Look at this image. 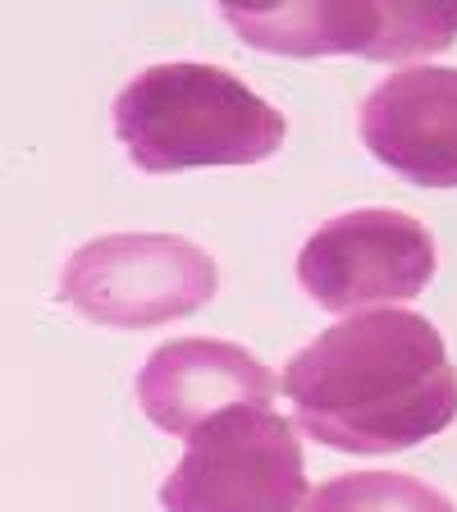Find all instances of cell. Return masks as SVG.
Masks as SVG:
<instances>
[{
	"mask_svg": "<svg viewBox=\"0 0 457 512\" xmlns=\"http://www.w3.org/2000/svg\"><path fill=\"white\" fill-rule=\"evenodd\" d=\"M270 394L275 375L247 348L224 339H174L138 371V403L147 421L183 439L229 407H266Z\"/></svg>",
	"mask_w": 457,
	"mask_h": 512,
	"instance_id": "obj_7",
	"label": "cell"
},
{
	"mask_svg": "<svg viewBox=\"0 0 457 512\" xmlns=\"http://www.w3.org/2000/svg\"><path fill=\"white\" fill-rule=\"evenodd\" d=\"M362 142L416 188H457V69L416 64L362 101Z\"/></svg>",
	"mask_w": 457,
	"mask_h": 512,
	"instance_id": "obj_6",
	"label": "cell"
},
{
	"mask_svg": "<svg viewBox=\"0 0 457 512\" xmlns=\"http://www.w3.org/2000/svg\"><path fill=\"white\" fill-rule=\"evenodd\" d=\"M224 23L256 51L275 55H366L398 60V5H266L224 0Z\"/></svg>",
	"mask_w": 457,
	"mask_h": 512,
	"instance_id": "obj_8",
	"label": "cell"
},
{
	"mask_svg": "<svg viewBox=\"0 0 457 512\" xmlns=\"http://www.w3.org/2000/svg\"><path fill=\"white\" fill-rule=\"evenodd\" d=\"M279 389L298 426L334 453H403L457 421L444 334L398 307L357 311L316 334Z\"/></svg>",
	"mask_w": 457,
	"mask_h": 512,
	"instance_id": "obj_1",
	"label": "cell"
},
{
	"mask_svg": "<svg viewBox=\"0 0 457 512\" xmlns=\"http://www.w3.org/2000/svg\"><path fill=\"white\" fill-rule=\"evenodd\" d=\"M435 238L407 211H362L334 215L298 252V284L316 307L334 316H357L362 307L416 298L435 279Z\"/></svg>",
	"mask_w": 457,
	"mask_h": 512,
	"instance_id": "obj_5",
	"label": "cell"
},
{
	"mask_svg": "<svg viewBox=\"0 0 457 512\" xmlns=\"http://www.w3.org/2000/svg\"><path fill=\"white\" fill-rule=\"evenodd\" d=\"M160 503L165 512H298L307 503L298 435L270 407H229L188 435Z\"/></svg>",
	"mask_w": 457,
	"mask_h": 512,
	"instance_id": "obj_3",
	"label": "cell"
},
{
	"mask_svg": "<svg viewBox=\"0 0 457 512\" xmlns=\"http://www.w3.org/2000/svg\"><path fill=\"white\" fill-rule=\"evenodd\" d=\"M115 133L142 174L256 165L284 147V115L220 64H151L115 96Z\"/></svg>",
	"mask_w": 457,
	"mask_h": 512,
	"instance_id": "obj_2",
	"label": "cell"
},
{
	"mask_svg": "<svg viewBox=\"0 0 457 512\" xmlns=\"http://www.w3.org/2000/svg\"><path fill=\"white\" fill-rule=\"evenodd\" d=\"M307 512H457L448 494L398 471L334 476L307 499Z\"/></svg>",
	"mask_w": 457,
	"mask_h": 512,
	"instance_id": "obj_9",
	"label": "cell"
},
{
	"mask_svg": "<svg viewBox=\"0 0 457 512\" xmlns=\"http://www.w3.org/2000/svg\"><path fill=\"white\" fill-rule=\"evenodd\" d=\"M211 252L179 234H106L83 243L60 275V298L92 325L151 330L215 298Z\"/></svg>",
	"mask_w": 457,
	"mask_h": 512,
	"instance_id": "obj_4",
	"label": "cell"
}]
</instances>
